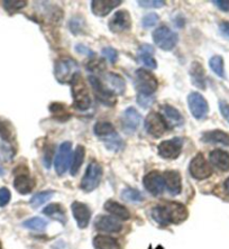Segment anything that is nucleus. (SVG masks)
<instances>
[{
    "instance_id": "48",
    "label": "nucleus",
    "mask_w": 229,
    "mask_h": 249,
    "mask_svg": "<svg viewBox=\"0 0 229 249\" xmlns=\"http://www.w3.org/2000/svg\"><path fill=\"white\" fill-rule=\"evenodd\" d=\"M12 194L7 188L0 189V207H5L9 203Z\"/></svg>"
},
{
    "instance_id": "24",
    "label": "nucleus",
    "mask_w": 229,
    "mask_h": 249,
    "mask_svg": "<svg viewBox=\"0 0 229 249\" xmlns=\"http://www.w3.org/2000/svg\"><path fill=\"white\" fill-rule=\"evenodd\" d=\"M201 142H207V144L229 146V135L223 130H209L201 135Z\"/></svg>"
},
{
    "instance_id": "17",
    "label": "nucleus",
    "mask_w": 229,
    "mask_h": 249,
    "mask_svg": "<svg viewBox=\"0 0 229 249\" xmlns=\"http://www.w3.org/2000/svg\"><path fill=\"white\" fill-rule=\"evenodd\" d=\"M95 227L98 231L102 232H119L123 229V223L119 219L113 217V215H99L95 219Z\"/></svg>"
},
{
    "instance_id": "8",
    "label": "nucleus",
    "mask_w": 229,
    "mask_h": 249,
    "mask_svg": "<svg viewBox=\"0 0 229 249\" xmlns=\"http://www.w3.org/2000/svg\"><path fill=\"white\" fill-rule=\"evenodd\" d=\"M144 127H145L146 133L154 138H161L170 129L163 116L156 111H152L147 115Z\"/></svg>"
},
{
    "instance_id": "53",
    "label": "nucleus",
    "mask_w": 229,
    "mask_h": 249,
    "mask_svg": "<svg viewBox=\"0 0 229 249\" xmlns=\"http://www.w3.org/2000/svg\"><path fill=\"white\" fill-rule=\"evenodd\" d=\"M224 188H225V191H226L229 194V178H227L226 181L224 183Z\"/></svg>"
},
{
    "instance_id": "27",
    "label": "nucleus",
    "mask_w": 229,
    "mask_h": 249,
    "mask_svg": "<svg viewBox=\"0 0 229 249\" xmlns=\"http://www.w3.org/2000/svg\"><path fill=\"white\" fill-rule=\"evenodd\" d=\"M206 73L204 67L199 62H193L190 67V76L191 81L199 89L206 90Z\"/></svg>"
},
{
    "instance_id": "15",
    "label": "nucleus",
    "mask_w": 229,
    "mask_h": 249,
    "mask_svg": "<svg viewBox=\"0 0 229 249\" xmlns=\"http://www.w3.org/2000/svg\"><path fill=\"white\" fill-rule=\"evenodd\" d=\"M144 186L154 196H161L164 192L165 181L164 177L158 171H152L144 177Z\"/></svg>"
},
{
    "instance_id": "18",
    "label": "nucleus",
    "mask_w": 229,
    "mask_h": 249,
    "mask_svg": "<svg viewBox=\"0 0 229 249\" xmlns=\"http://www.w3.org/2000/svg\"><path fill=\"white\" fill-rule=\"evenodd\" d=\"M71 209H72L73 217L76 219L77 227L81 229L87 228L91 218V212H90L89 207L82 202L75 201V202L72 203Z\"/></svg>"
},
{
    "instance_id": "49",
    "label": "nucleus",
    "mask_w": 229,
    "mask_h": 249,
    "mask_svg": "<svg viewBox=\"0 0 229 249\" xmlns=\"http://www.w3.org/2000/svg\"><path fill=\"white\" fill-rule=\"evenodd\" d=\"M219 110L221 116L226 119V122L229 124V104L226 101H219Z\"/></svg>"
},
{
    "instance_id": "19",
    "label": "nucleus",
    "mask_w": 229,
    "mask_h": 249,
    "mask_svg": "<svg viewBox=\"0 0 229 249\" xmlns=\"http://www.w3.org/2000/svg\"><path fill=\"white\" fill-rule=\"evenodd\" d=\"M121 3V0H92L91 12L98 17H105Z\"/></svg>"
},
{
    "instance_id": "3",
    "label": "nucleus",
    "mask_w": 229,
    "mask_h": 249,
    "mask_svg": "<svg viewBox=\"0 0 229 249\" xmlns=\"http://www.w3.org/2000/svg\"><path fill=\"white\" fill-rule=\"evenodd\" d=\"M79 72V65L76 61L71 57L58 58L54 64V76L57 82L62 84L71 83L72 79Z\"/></svg>"
},
{
    "instance_id": "36",
    "label": "nucleus",
    "mask_w": 229,
    "mask_h": 249,
    "mask_svg": "<svg viewBox=\"0 0 229 249\" xmlns=\"http://www.w3.org/2000/svg\"><path fill=\"white\" fill-rule=\"evenodd\" d=\"M121 199L126 201V202L139 203L144 200V196H142V193H140L138 190L127 188L123 190V192H121Z\"/></svg>"
},
{
    "instance_id": "52",
    "label": "nucleus",
    "mask_w": 229,
    "mask_h": 249,
    "mask_svg": "<svg viewBox=\"0 0 229 249\" xmlns=\"http://www.w3.org/2000/svg\"><path fill=\"white\" fill-rule=\"evenodd\" d=\"M219 32L224 38L229 39V21H221L219 24Z\"/></svg>"
},
{
    "instance_id": "34",
    "label": "nucleus",
    "mask_w": 229,
    "mask_h": 249,
    "mask_svg": "<svg viewBox=\"0 0 229 249\" xmlns=\"http://www.w3.org/2000/svg\"><path fill=\"white\" fill-rule=\"evenodd\" d=\"M54 192L52 191H43V192H38L34 194L32 196L31 201H29V204L33 209H38L40 206H43L44 203H46L47 201H50L52 197H53Z\"/></svg>"
},
{
    "instance_id": "6",
    "label": "nucleus",
    "mask_w": 229,
    "mask_h": 249,
    "mask_svg": "<svg viewBox=\"0 0 229 249\" xmlns=\"http://www.w3.org/2000/svg\"><path fill=\"white\" fill-rule=\"evenodd\" d=\"M88 81H89L92 90H94L95 99H97L99 102H101V104L105 106H108V107H114V106H116V94L112 92V91L103 84L100 78L95 75H90L89 78H88Z\"/></svg>"
},
{
    "instance_id": "11",
    "label": "nucleus",
    "mask_w": 229,
    "mask_h": 249,
    "mask_svg": "<svg viewBox=\"0 0 229 249\" xmlns=\"http://www.w3.org/2000/svg\"><path fill=\"white\" fill-rule=\"evenodd\" d=\"M188 106L193 118L201 120L208 116L209 105L205 97L199 92H191L188 96Z\"/></svg>"
},
{
    "instance_id": "12",
    "label": "nucleus",
    "mask_w": 229,
    "mask_h": 249,
    "mask_svg": "<svg viewBox=\"0 0 229 249\" xmlns=\"http://www.w3.org/2000/svg\"><path fill=\"white\" fill-rule=\"evenodd\" d=\"M189 172L192 178H197V180H205V178L211 177L212 168L207 162L205 156L202 154H198L190 162Z\"/></svg>"
},
{
    "instance_id": "41",
    "label": "nucleus",
    "mask_w": 229,
    "mask_h": 249,
    "mask_svg": "<svg viewBox=\"0 0 229 249\" xmlns=\"http://www.w3.org/2000/svg\"><path fill=\"white\" fill-rule=\"evenodd\" d=\"M160 21V16L156 13H150L145 15L142 19V26L144 28H152Z\"/></svg>"
},
{
    "instance_id": "32",
    "label": "nucleus",
    "mask_w": 229,
    "mask_h": 249,
    "mask_svg": "<svg viewBox=\"0 0 229 249\" xmlns=\"http://www.w3.org/2000/svg\"><path fill=\"white\" fill-rule=\"evenodd\" d=\"M101 142H103V144H105V147L108 149V151L114 152V153L120 152L121 149H124V147H125L123 138L120 137V135L118 134L117 131L114 134L110 135L109 137L105 138Z\"/></svg>"
},
{
    "instance_id": "2",
    "label": "nucleus",
    "mask_w": 229,
    "mask_h": 249,
    "mask_svg": "<svg viewBox=\"0 0 229 249\" xmlns=\"http://www.w3.org/2000/svg\"><path fill=\"white\" fill-rule=\"evenodd\" d=\"M70 86H71L73 107L80 111H87L91 106V98L87 83L80 72L75 75Z\"/></svg>"
},
{
    "instance_id": "35",
    "label": "nucleus",
    "mask_w": 229,
    "mask_h": 249,
    "mask_svg": "<svg viewBox=\"0 0 229 249\" xmlns=\"http://www.w3.org/2000/svg\"><path fill=\"white\" fill-rule=\"evenodd\" d=\"M209 67L212 70V72L221 79H226V73L224 68V58L220 55H215L210 58Z\"/></svg>"
},
{
    "instance_id": "55",
    "label": "nucleus",
    "mask_w": 229,
    "mask_h": 249,
    "mask_svg": "<svg viewBox=\"0 0 229 249\" xmlns=\"http://www.w3.org/2000/svg\"><path fill=\"white\" fill-rule=\"evenodd\" d=\"M156 249H163V247H162V246H158Z\"/></svg>"
},
{
    "instance_id": "23",
    "label": "nucleus",
    "mask_w": 229,
    "mask_h": 249,
    "mask_svg": "<svg viewBox=\"0 0 229 249\" xmlns=\"http://www.w3.org/2000/svg\"><path fill=\"white\" fill-rule=\"evenodd\" d=\"M164 181L168 191L172 196H178L182 191V180L178 171H165L164 172Z\"/></svg>"
},
{
    "instance_id": "13",
    "label": "nucleus",
    "mask_w": 229,
    "mask_h": 249,
    "mask_svg": "<svg viewBox=\"0 0 229 249\" xmlns=\"http://www.w3.org/2000/svg\"><path fill=\"white\" fill-rule=\"evenodd\" d=\"M108 27L114 34H121L132 28V17L127 10L121 9L114 14L108 21Z\"/></svg>"
},
{
    "instance_id": "37",
    "label": "nucleus",
    "mask_w": 229,
    "mask_h": 249,
    "mask_svg": "<svg viewBox=\"0 0 229 249\" xmlns=\"http://www.w3.org/2000/svg\"><path fill=\"white\" fill-rule=\"evenodd\" d=\"M23 226L27 229L34 230V231H43V230L46 229L47 221L44 220L43 218L34 217V218H31V219H28V220L24 221Z\"/></svg>"
},
{
    "instance_id": "20",
    "label": "nucleus",
    "mask_w": 229,
    "mask_h": 249,
    "mask_svg": "<svg viewBox=\"0 0 229 249\" xmlns=\"http://www.w3.org/2000/svg\"><path fill=\"white\" fill-rule=\"evenodd\" d=\"M14 188L20 194L31 193L33 191V189L35 188V180L29 177L27 168H26L24 172H21V173H18L16 177H15Z\"/></svg>"
},
{
    "instance_id": "29",
    "label": "nucleus",
    "mask_w": 229,
    "mask_h": 249,
    "mask_svg": "<svg viewBox=\"0 0 229 249\" xmlns=\"http://www.w3.org/2000/svg\"><path fill=\"white\" fill-rule=\"evenodd\" d=\"M49 110L53 119L60 123H65L71 118V113L68 110L66 106L64 104H61V102H52L49 107Z\"/></svg>"
},
{
    "instance_id": "30",
    "label": "nucleus",
    "mask_w": 229,
    "mask_h": 249,
    "mask_svg": "<svg viewBox=\"0 0 229 249\" xmlns=\"http://www.w3.org/2000/svg\"><path fill=\"white\" fill-rule=\"evenodd\" d=\"M84 159H86V148H84V146L82 145H77L75 153H73L71 165H70V173H71L73 177H76V173L80 170V167L82 166Z\"/></svg>"
},
{
    "instance_id": "14",
    "label": "nucleus",
    "mask_w": 229,
    "mask_h": 249,
    "mask_svg": "<svg viewBox=\"0 0 229 249\" xmlns=\"http://www.w3.org/2000/svg\"><path fill=\"white\" fill-rule=\"evenodd\" d=\"M140 123H142V116L134 107H128L121 113L120 124L126 134H134L138 129Z\"/></svg>"
},
{
    "instance_id": "1",
    "label": "nucleus",
    "mask_w": 229,
    "mask_h": 249,
    "mask_svg": "<svg viewBox=\"0 0 229 249\" xmlns=\"http://www.w3.org/2000/svg\"><path fill=\"white\" fill-rule=\"evenodd\" d=\"M188 209L179 202H164L154 207L152 217L160 226H168L170 223L179 225L187 220Z\"/></svg>"
},
{
    "instance_id": "46",
    "label": "nucleus",
    "mask_w": 229,
    "mask_h": 249,
    "mask_svg": "<svg viewBox=\"0 0 229 249\" xmlns=\"http://www.w3.org/2000/svg\"><path fill=\"white\" fill-rule=\"evenodd\" d=\"M87 70L94 73H101L105 70V63L102 60H91L87 65Z\"/></svg>"
},
{
    "instance_id": "9",
    "label": "nucleus",
    "mask_w": 229,
    "mask_h": 249,
    "mask_svg": "<svg viewBox=\"0 0 229 249\" xmlns=\"http://www.w3.org/2000/svg\"><path fill=\"white\" fill-rule=\"evenodd\" d=\"M184 145L182 137H174L163 141L157 146V153L164 160H176L181 155Z\"/></svg>"
},
{
    "instance_id": "26",
    "label": "nucleus",
    "mask_w": 229,
    "mask_h": 249,
    "mask_svg": "<svg viewBox=\"0 0 229 249\" xmlns=\"http://www.w3.org/2000/svg\"><path fill=\"white\" fill-rule=\"evenodd\" d=\"M210 163L221 172L229 171V153L215 149L209 154Z\"/></svg>"
},
{
    "instance_id": "21",
    "label": "nucleus",
    "mask_w": 229,
    "mask_h": 249,
    "mask_svg": "<svg viewBox=\"0 0 229 249\" xmlns=\"http://www.w3.org/2000/svg\"><path fill=\"white\" fill-rule=\"evenodd\" d=\"M161 115L163 116L165 122L168 123L170 128H175V127H181L183 126L184 124V118L183 116L181 115V112L178 109L173 107L171 105H163L161 107Z\"/></svg>"
},
{
    "instance_id": "56",
    "label": "nucleus",
    "mask_w": 229,
    "mask_h": 249,
    "mask_svg": "<svg viewBox=\"0 0 229 249\" xmlns=\"http://www.w3.org/2000/svg\"><path fill=\"white\" fill-rule=\"evenodd\" d=\"M2 247H1V243H0V249H1Z\"/></svg>"
},
{
    "instance_id": "42",
    "label": "nucleus",
    "mask_w": 229,
    "mask_h": 249,
    "mask_svg": "<svg viewBox=\"0 0 229 249\" xmlns=\"http://www.w3.org/2000/svg\"><path fill=\"white\" fill-rule=\"evenodd\" d=\"M101 54H102V56L106 57V60H108L112 64L116 63V62L118 61V57H119V54H118L117 51L110 46L103 47L101 51Z\"/></svg>"
},
{
    "instance_id": "40",
    "label": "nucleus",
    "mask_w": 229,
    "mask_h": 249,
    "mask_svg": "<svg viewBox=\"0 0 229 249\" xmlns=\"http://www.w3.org/2000/svg\"><path fill=\"white\" fill-rule=\"evenodd\" d=\"M0 137L5 142H12L14 138L13 126L8 122H0Z\"/></svg>"
},
{
    "instance_id": "33",
    "label": "nucleus",
    "mask_w": 229,
    "mask_h": 249,
    "mask_svg": "<svg viewBox=\"0 0 229 249\" xmlns=\"http://www.w3.org/2000/svg\"><path fill=\"white\" fill-rule=\"evenodd\" d=\"M94 246L95 249H121L119 243L114 238L108 236L95 237Z\"/></svg>"
},
{
    "instance_id": "10",
    "label": "nucleus",
    "mask_w": 229,
    "mask_h": 249,
    "mask_svg": "<svg viewBox=\"0 0 229 249\" xmlns=\"http://www.w3.org/2000/svg\"><path fill=\"white\" fill-rule=\"evenodd\" d=\"M72 142H62L54 160V168L57 175L62 177L69 170L70 162H72Z\"/></svg>"
},
{
    "instance_id": "28",
    "label": "nucleus",
    "mask_w": 229,
    "mask_h": 249,
    "mask_svg": "<svg viewBox=\"0 0 229 249\" xmlns=\"http://www.w3.org/2000/svg\"><path fill=\"white\" fill-rule=\"evenodd\" d=\"M43 213L50 217L54 220L61 222L62 225H65L66 221H68V218H66V212L63 206H61L60 203H52L49 206L44 208Z\"/></svg>"
},
{
    "instance_id": "25",
    "label": "nucleus",
    "mask_w": 229,
    "mask_h": 249,
    "mask_svg": "<svg viewBox=\"0 0 229 249\" xmlns=\"http://www.w3.org/2000/svg\"><path fill=\"white\" fill-rule=\"evenodd\" d=\"M103 209L107 212H109L113 217L119 219V220H128L131 218V212L128 211V209L124 207L123 204L116 202V201L108 200L103 206Z\"/></svg>"
},
{
    "instance_id": "54",
    "label": "nucleus",
    "mask_w": 229,
    "mask_h": 249,
    "mask_svg": "<svg viewBox=\"0 0 229 249\" xmlns=\"http://www.w3.org/2000/svg\"><path fill=\"white\" fill-rule=\"evenodd\" d=\"M3 174V170H2V167H0V175H2Z\"/></svg>"
},
{
    "instance_id": "5",
    "label": "nucleus",
    "mask_w": 229,
    "mask_h": 249,
    "mask_svg": "<svg viewBox=\"0 0 229 249\" xmlns=\"http://www.w3.org/2000/svg\"><path fill=\"white\" fill-rule=\"evenodd\" d=\"M152 38L155 45L166 52L174 49L179 41L178 34L168 26H160L155 29L152 34Z\"/></svg>"
},
{
    "instance_id": "31",
    "label": "nucleus",
    "mask_w": 229,
    "mask_h": 249,
    "mask_svg": "<svg viewBox=\"0 0 229 249\" xmlns=\"http://www.w3.org/2000/svg\"><path fill=\"white\" fill-rule=\"evenodd\" d=\"M114 133H116V129H114V124L109 122H98L94 126L95 136L98 137L100 141H103Z\"/></svg>"
},
{
    "instance_id": "22",
    "label": "nucleus",
    "mask_w": 229,
    "mask_h": 249,
    "mask_svg": "<svg viewBox=\"0 0 229 249\" xmlns=\"http://www.w3.org/2000/svg\"><path fill=\"white\" fill-rule=\"evenodd\" d=\"M154 53L155 51L152 45H150V44H142L138 47L137 58L140 63H143L144 67L151 70H155L157 69V63L156 60L154 58Z\"/></svg>"
},
{
    "instance_id": "4",
    "label": "nucleus",
    "mask_w": 229,
    "mask_h": 249,
    "mask_svg": "<svg viewBox=\"0 0 229 249\" xmlns=\"http://www.w3.org/2000/svg\"><path fill=\"white\" fill-rule=\"evenodd\" d=\"M158 88V81L152 72L145 69H138L135 72V89L138 94L153 96Z\"/></svg>"
},
{
    "instance_id": "50",
    "label": "nucleus",
    "mask_w": 229,
    "mask_h": 249,
    "mask_svg": "<svg viewBox=\"0 0 229 249\" xmlns=\"http://www.w3.org/2000/svg\"><path fill=\"white\" fill-rule=\"evenodd\" d=\"M76 51L77 53L80 54H83V55H87V56H94L95 53L92 52V51L89 49V47H87L86 45H83V44H77L76 45Z\"/></svg>"
},
{
    "instance_id": "39",
    "label": "nucleus",
    "mask_w": 229,
    "mask_h": 249,
    "mask_svg": "<svg viewBox=\"0 0 229 249\" xmlns=\"http://www.w3.org/2000/svg\"><path fill=\"white\" fill-rule=\"evenodd\" d=\"M27 3L28 2L26 0H6V1H3V8H5L6 12L13 15L18 10L25 8Z\"/></svg>"
},
{
    "instance_id": "51",
    "label": "nucleus",
    "mask_w": 229,
    "mask_h": 249,
    "mask_svg": "<svg viewBox=\"0 0 229 249\" xmlns=\"http://www.w3.org/2000/svg\"><path fill=\"white\" fill-rule=\"evenodd\" d=\"M212 3L218 9L223 10V12H229V0H213Z\"/></svg>"
},
{
    "instance_id": "43",
    "label": "nucleus",
    "mask_w": 229,
    "mask_h": 249,
    "mask_svg": "<svg viewBox=\"0 0 229 249\" xmlns=\"http://www.w3.org/2000/svg\"><path fill=\"white\" fill-rule=\"evenodd\" d=\"M138 5L143 8H162L165 6L163 0H138Z\"/></svg>"
},
{
    "instance_id": "16",
    "label": "nucleus",
    "mask_w": 229,
    "mask_h": 249,
    "mask_svg": "<svg viewBox=\"0 0 229 249\" xmlns=\"http://www.w3.org/2000/svg\"><path fill=\"white\" fill-rule=\"evenodd\" d=\"M103 84L116 96H123L126 91V82L118 73L106 72L103 74Z\"/></svg>"
},
{
    "instance_id": "7",
    "label": "nucleus",
    "mask_w": 229,
    "mask_h": 249,
    "mask_svg": "<svg viewBox=\"0 0 229 249\" xmlns=\"http://www.w3.org/2000/svg\"><path fill=\"white\" fill-rule=\"evenodd\" d=\"M102 174L103 171L100 164L97 162H91L88 165L86 173H84L82 180H81L80 188L84 192H92L100 184Z\"/></svg>"
},
{
    "instance_id": "47",
    "label": "nucleus",
    "mask_w": 229,
    "mask_h": 249,
    "mask_svg": "<svg viewBox=\"0 0 229 249\" xmlns=\"http://www.w3.org/2000/svg\"><path fill=\"white\" fill-rule=\"evenodd\" d=\"M155 100H156L155 96H143V94H138L137 96V104L144 109L151 107Z\"/></svg>"
},
{
    "instance_id": "45",
    "label": "nucleus",
    "mask_w": 229,
    "mask_h": 249,
    "mask_svg": "<svg viewBox=\"0 0 229 249\" xmlns=\"http://www.w3.org/2000/svg\"><path fill=\"white\" fill-rule=\"evenodd\" d=\"M14 149L10 146L7 145H0V160L8 162L14 157Z\"/></svg>"
},
{
    "instance_id": "44",
    "label": "nucleus",
    "mask_w": 229,
    "mask_h": 249,
    "mask_svg": "<svg viewBox=\"0 0 229 249\" xmlns=\"http://www.w3.org/2000/svg\"><path fill=\"white\" fill-rule=\"evenodd\" d=\"M53 154H54V146L53 145L46 146L45 149H44V154H43V164L45 165L46 168L51 167Z\"/></svg>"
},
{
    "instance_id": "38",
    "label": "nucleus",
    "mask_w": 229,
    "mask_h": 249,
    "mask_svg": "<svg viewBox=\"0 0 229 249\" xmlns=\"http://www.w3.org/2000/svg\"><path fill=\"white\" fill-rule=\"evenodd\" d=\"M69 29L73 35H80L86 32V21L81 16L72 17L69 21Z\"/></svg>"
}]
</instances>
